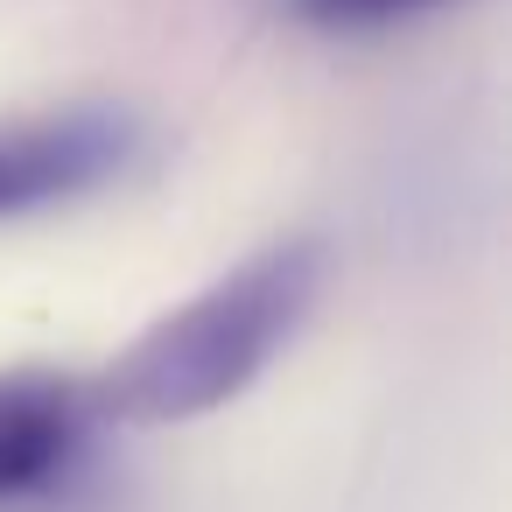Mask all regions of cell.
Returning a JSON list of instances; mask_svg holds the SVG:
<instances>
[{
	"label": "cell",
	"instance_id": "6da1fadb",
	"mask_svg": "<svg viewBox=\"0 0 512 512\" xmlns=\"http://www.w3.org/2000/svg\"><path fill=\"white\" fill-rule=\"evenodd\" d=\"M316 281H323L316 239H281V246L253 253L246 267L211 281L197 302L169 309L148 337H134L99 379H85L92 421L169 428V421H197V414L225 407L288 344Z\"/></svg>",
	"mask_w": 512,
	"mask_h": 512
},
{
	"label": "cell",
	"instance_id": "7a4b0ae2",
	"mask_svg": "<svg viewBox=\"0 0 512 512\" xmlns=\"http://www.w3.org/2000/svg\"><path fill=\"white\" fill-rule=\"evenodd\" d=\"M127 148H134V127L120 113H99V106L0 127V218L99 190L106 176H120Z\"/></svg>",
	"mask_w": 512,
	"mask_h": 512
},
{
	"label": "cell",
	"instance_id": "3957f363",
	"mask_svg": "<svg viewBox=\"0 0 512 512\" xmlns=\"http://www.w3.org/2000/svg\"><path fill=\"white\" fill-rule=\"evenodd\" d=\"M92 428L85 379L71 372H0V498L50 484Z\"/></svg>",
	"mask_w": 512,
	"mask_h": 512
},
{
	"label": "cell",
	"instance_id": "277c9868",
	"mask_svg": "<svg viewBox=\"0 0 512 512\" xmlns=\"http://www.w3.org/2000/svg\"><path fill=\"white\" fill-rule=\"evenodd\" d=\"M288 8L309 29H386V22H407L421 8H442V0H288Z\"/></svg>",
	"mask_w": 512,
	"mask_h": 512
}]
</instances>
